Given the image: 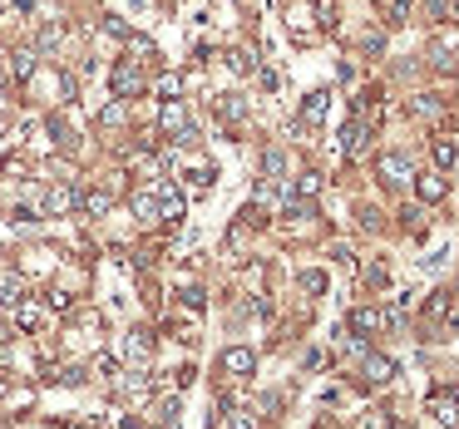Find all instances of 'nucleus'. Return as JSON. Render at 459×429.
Returning a JSON list of instances; mask_svg holds the SVG:
<instances>
[{"mask_svg":"<svg viewBox=\"0 0 459 429\" xmlns=\"http://www.w3.org/2000/svg\"><path fill=\"white\" fill-rule=\"evenodd\" d=\"M10 321L20 325V330H40V325L50 321V311H45L40 301H30V296H25V301H15V306H10Z\"/></svg>","mask_w":459,"mask_h":429,"instance_id":"1","label":"nucleus"},{"mask_svg":"<svg viewBox=\"0 0 459 429\" xmlns=\"http://www.w3.org/2000/svg\"><path fill=\"white\" fill-rule=\"evenodd\" d=\"M223 370H228L232 380H242V375H252V365H257V355L247 350V345H232V350H223V360H218Z\"/></svg>","mask_w":459,"mask_h":429,"instance_id":"2","label":"nucleus"},{"mask_svg":"<svg viewBox=\"0 0 459 429\" xmlns=\"http://www.w3.org/2000/svg\"><path fill=\"white\" fill-rule=\"evenodd\" d=\"M109 84H114L118 99H128V94H138V89H143V79H138V69H133V65H118L114 74H109Z\"/></svg>","mask_w":459,"mask_h":429,"instance_id":"3","label":"nucleus"},{"mask_svg":"<svg viewBox=\"0 0 459 429\" xmlns=\"http://www.w3.org/2000/svg\"><path fill=\"white\" fill-rule=\"evenodd\" d=\"M326 108H331V94H326V89L306 94V104H302V123H306V128H316V123L326 118Z\"/></svg>","mask_w":459,"mask_h":429,"instance_id":"4","label":"nucleus"},{"mask_svg":"<svg viewBox=\"0 0 459 429\" xmlns=\"http://www.w3.org/2000/svg\"><path fill=\"white\" fill-rule=\"evenodd\" d=\"M74 203H79L74 188H50V193H45V217H65Z\"/></svg>","mask_w":459,"mask_h":429,"instance_id":"5","label":"nucleus"},{"mask_svg":"<svg viewBox=\"0 0 459 429\" xmlns=\"http://www.w3.org/2000/svg\"><path fill=\"white\" fill-rule=\"evenodd\" d=\"M430 415L440 425H459V400L455 395H430Z\"/></svg>","mask_w":459,"mask_h":429,"instance_id":"6","label":"nucleus"},{"mask_svg":"<svg viewBox=\"0 0 459 429\" xmlns=\"http://www.w3.org/2000/svg\"><path fill=\"white\" fill-rule=\"evenodd\" d=\"M365 380H370V385L395 380V360H385V355H365Z\"/></svg>","mask_w":459,"mask_h":429,"instance_id":"7","label":"nucleus"},{"mask_svg":"<svg viewBox=\"0 0 459 429\" xmlns=\"http://www.w3.org/2000/svg\"><path fill=\"white\" fill-rule=\"evenodd\" d=\"M385 325V316L375 311V306H360V311H350V330L355 335H370V330H380Z\"/></svg>","mask_w":459,"mask_h":429,"instance_id":"8","label":"nucleus"},{"mask_svg":"<svg viewBox=\"0 0 459 429\" xmlns=\"http://www.w3.org/2000/svg\"><path fill=\"white\" fill-rule=\"evenodd\" d=\"M380 173H385L390 183H405V178H410V158H400V153H380Z\"/></svg>","mask_w":459,"mask_h":429,"instance_id":"9","label":"nucleus"},{"mask_svg":"<svg viewBox=\"0 0 459 429\" xmlns=\"http://www.w3.org/2000/svg\"><path fill=\"white\" fill-rule=\"evenodd\" d=\"M133 213L143 217V222H158V193H138V198H133Z\"/></svg>","mask_w":459,"mask_h":429,"instance_id":"10","label":"nucleus"},{"mask_svg":"<svg viewBox=\"0 0 459 429\" xmlns=\"http://www.w3.org/2000/svg\"><path fill=\"white\" fill-rule=\"evenodd\" d=\"M262 173H267V178H282V173H287V153H282V148H267V153H262Z\"/></svg>","mask_w":459,"mask_h":429,"instance_id":"11","label":"nucleus"},{"mask_svg":"<svg viewBox=\"0 0 459 429\" xmlns=\"http://www.w3.org/2000/svg\"><path fill=\"white\" fill-rule=\"evenodd\" d=\"M10 74H15V79H30V74H35V55H30V50L10 55Z\"/></svg>","mask_w":459,"mask_h":429,"instance_id":"12","label":"nucleus"},{"mask_svg":"<svg viewBox=\"0 0 459 429\" xmlns=\"http://www.w3.org/2000/svg\"><path fill=\"white\" fill-rule=\"evenodd\" d=\"M79 208H84L89 217H104V213H109V193H84V198H79Z\"/></svg>","mask_w":459,"mask_h":429,"instance_id":"13","label":"nucleus"},{"mask_svg":"<svg viewBox=\"0 0 459 429\" xmlns=\"http://www.w3.org/2000/svg\"><path fill=\"white\" fill-rule=\"evenodd\" d=\"M415 188H420V198H430V203H440V198H445V178H435V173H430V178H420Z\"/></svg>","mask_w":459,"mask_h":429,"instance_id":"14","label":"nucleus"},{"mask_svg":"<svg viewBox=\"0 0 459 429\" xmlns=\"http://www.w3.org/2000/svg\"><path fill=\"white\" fill-rule=\"evenodd\" d=\"M148 350H153V340H148L143 330H133V335H128V360H148Z\"/></svg>","mask_w":459,"mask_h":429,"instance_id":"15","label":"nucleus"},{"mask_svg":"<svg viewBox=\"0 0 459 429\" xmlns=\"http://www.w3.org/2000/svg\"><path fill=\"white\" fill-rule=\"evenodd\" d=\"M435 65H440V69H445V74H455V69H459L455 50H450V45H435Z\"/></svg>","mask_w":459,"mask_h":429,"instance_id":"16","label":"nucleus"},{"mask_svg":"<svg viewBox=\"0 0 459 429\" xmlns=\"http://www.w3.org/2000/svg\"><path fill=\"white\" fill-rule=\"evenodd\" d=\"M228 69H232V74H252V55H247V50H232Z\"/></svg>","mask_w":459,"mask_h":429,"instance_id":"17","label":"nucleus"},{"mask_svg":"<svg viewBox=\"0 0 459 429\" xmlns=\"http://www.w3.org/2000/svg\"><path fill=\"white\" fill-rule=\"evenodd\" d=\"M302 291L321 296V291H326V277H321V272H302Z\"/></svg>","mask_w":459,"mask_h":429,"instance_id":"18","label":"nucleus"},{"mask_svg":"<svg viewBox=\"0 0 459 429\" xmlns=\"http://www.w3.org/2000/svg\"><path fill=\"white\" fill-rule=\"evenodd\" d=\"M435 163H440V168H450V163H455V143H450V138H440V143H435Z\"/></svg>","mask_w":459,"mask_h":429,"instance_id":"19","label":"nucleus"},{"mask_svg":"<svg viewBox=\"0 0 459 429\" xmlns=\"http://www.w3.org/2000/svg\"><path fill=\"white\" fill-rule=\"evenodd\" d=\"M385 15H390V25H405V15H410V5H405V0H390V5H385Z\"/></svg>","mask_w":459,"mask_h":429,"instance_id":"20","label":"nucleus"},{"mask_svg":"<svg viewBox=\"0 0 459 429\" xmlns=\"http://www.w3.org/2000/svg\"><path fill=\"white\" fill-rule=\"evenodd\" d=\"M316 188H321V178H316V173H302V178H297V193H302V198H311Z\"/></svg>","mask_w":459,"mask_h":429,"instance_id":"21","label":"nucleus"},{"mask_svg":"<svg viewBox=\"0 0 459 429\" xmlns=\"http://www.w3.org/2000/svg\"><path fill=\"white\" fill-rule=\"evenodd\" d=\"M178 89H183V79H178V74H163V79H158V94H168V99H173Z\"/></svg>","mask_w":459,"mask_h":429,"instance_id":"22","label":"nucleus"},{"mask_svg":"<svg viewBox=\"0 0 459 429\" xmlns=\"http://www.w3.org/2000/svg\"><path fill=\"white\" fill-rule=\"evenodd\" d=\"M99 118H104V123H118V118H123V104H109L104 113H99Z\"/></svg>","mask_w":459,"mask_h":429,"instance_id":"23","label":"nucleus"},{"mask_svg":"<svg viewBox=\"0 0 459 429\" xmlns=\"http://www.w3.org/2000/svg\"><path fill=\"white\" fill-rule=\"evenodd\" d=\"M5 390H10V375H5V370H0V395H5Z\"/></svg>","mask_w":459,"mask_h":429,"instance_id":"24","label":"nucleus"},{"mask_svg":"<svg viewBox=\"0 0 459 429\" xmlns=\"http://www.w3.org/2000/svg\"><path fill=\"white\" fill-rule=\"evenodd\" d=\"M450 10H455V20H459V0H455V5H450Z\"/></svg>","mask_w":459,"mask_h":429,"instance_id":"25","label":"nucleus"}]
</instances>
